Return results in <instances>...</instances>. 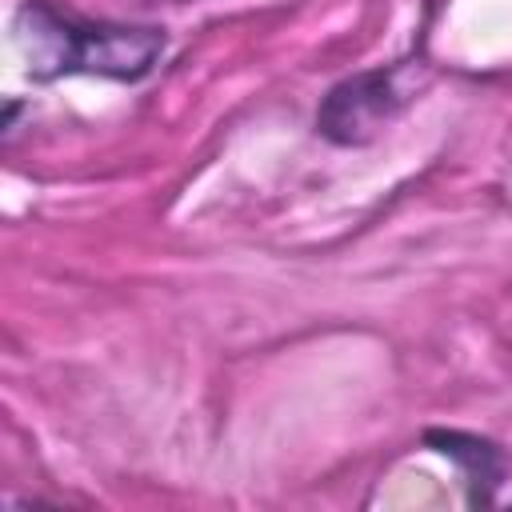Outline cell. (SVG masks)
I'll return each mask as SVG.
<instances>
[{
    "instance_id": "6da1fadb",
    "label": "cell",
    "mask_w": 512,
    "mask_h": 512,
    "mask_svg": "<svg viewBox=\"0 0 512 512\" xmlns=\"http://www.w3.org/2000/svg\"><path fill=\"white\" fill-rule=\"evenodd\" d=\"M12 32L28 60V76L40 84L60 76L140 84L160 68L168 52V32L160 24L88 20L52 0H24L16 8Z\"/></svg>"
},
{
    "instance_id": "7a4b0ae2",
    "label": "cell",
    "mask_w": 512,
    "mask_h": 512,
    "mask_svg": "<svg viewBox=\"0 0 512 512\" xmlns=\"http://www.w3.org/2000/svg\"><path fill=\"white\" fill-rule=\"evenodd\" d=\"M416 100L412 60H392L340 76L316 104V136L336 148L372 144Z\"/></svg>"
},
{
    "instance_id": "3957f363",
    "label": "cell",
    "mask_w": 512,
    "mask_h": 512,
    "mask_svg": "<svg viewBox=\"0 0 512 512\" xmlns=\"http://www.w3.org/2000/svg\"><path fill=\"white\" fill-rule=\"evenodd\" d=\"M424 444L440 456H448L460 476H464V488H468V504L472 508H488L496 504V492L508 476V456L484 440V436H472V432H460V428H428L424 432Z\"/></svg>"
},
{
    "instance_id": "277c9868",
    "label": "cell",
    "mask_w": 512,
    "mask_h": 512,
    "mask_svg": "<svg viewBox=\"0 0 512 512\" xmlns=\"http://www.w3.org/2000/svg\"><path fill=\"white\" fill-rule=\"evenodd\" d=\"M148 4H196V0H148Z\"/></svg>"
}]
</instances>
